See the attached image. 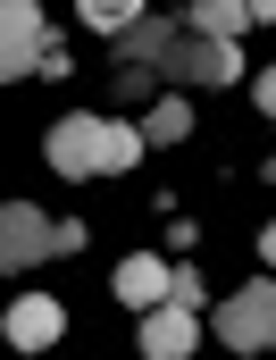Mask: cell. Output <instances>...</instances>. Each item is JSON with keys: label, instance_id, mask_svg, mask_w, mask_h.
<instances>
[{"label": "cell", "instance_id": "cell-1", "mask_svg": "<svg viewBox=\"0 0 276 360\" xmlns=\"http://www.w3.org/2000/svg\"><path fill=\"white\" fill-rule=\"evenodd\" d=\"M151 76L159 84H176V92H218V84H235L243 76V51L235 42H218V34H201V25H168V42H159V59H151Z\"/></svg>", "mask_w": 276, "mask_h": 360}, {"label": "cell", "instance_id": "cell-4", "mask_svg": "<svg viewBox=\"0 0 276 360\" xmlns=\"http://www.w3.org/2000/svg\"><path fill=\"white\" fill-rule=\"evenodd\" d=\"M42 42H51V25H42V0H0V84L34 76Z\"/></svg>", "mask_w": 276, "mask_h": 360}, {"label": "cell", "instance_id": "cell-12", "mask_svg": "<svg viewBox=\"0 0 276 360\" xmlns=\"http://www.w3.org/2000/svg\"><path fill=\"white\" fill-rule=\"evenodd\" d=\"M134 17H143V0H84V25H92V34H126Z\"/></svg>", "mask_w": 276, "mask_h": 360}, {"label": "cell", "instance_id": "cell-14", "mask_svg": "<svg viewBox=\"0 0 276 360\" xmlns=\"http://www.w3.org/2000/svg\"><path fill=\"white\" fill-rule=\"evenodd\" d=\"M59 252H84V218H51V260Z\"/></svg>", "mask_w": 276, "mask_h": 360}, {"label": "cell", "instance_id": "cell-10", "mask_svg": "<svg viewBox=\"0 0 276 360\" xmlns=\"http://www.w3.org/2000/svg\"><path fill=\"white\" fill-rule=\"evenodd\" d=\"M134 134H143V151H159V143H184V134H192V101H184V92H159V101H151V117H143Z\"/></svg>", "mask_w": 276, "mask_h": 360}, {"label": "cell", "instance_id": "cell-5", "mask_svg": "<svg viewBox=\"0 0 276 360\" xmlns=\"http://www.w3.org/2000/svg\"><path fill=\"white\" fill-rule=\"evenodd\" d=\"M51 260V218L34 201H0V276L8 269H42Z\"/></svg>", "mask_w": 276, "mask_h": 360}, {"label": "cell", "instance_id": "cell-11", "mask_svg": "<svg viewBox=\"0 0 276 360\" xmlns=\"http://www.w3.org/2000/svg\"><path fill=\"white\" fill-rule=\"evenodd\" d=\"M143 160V134H134V117H109V151H100V176H126Z\"/></svg>", "mask_w": 276, "mask_h": 360}, {"label": "cell", "instance_id": "cell-6", "mask_svg": "<svg viewBox=\"0 0 276 360\" xmlns=\"http://www.w3.org/2000/svg\"><path fill=\"white\" fill-rule=\"evenodd\" d=\"M0 335H8L17 352H51V344L67 335V310H59L51 293H17V302H8V319H0Z\"/></svg>", "mask_w": 276, "mask_h": 360}, {"label": "cell", "instance_id": "cell-7", "mask_svg": "<svg viewBox=\"0 0 276 360\" xmlns=\"http://www.w3.org/2000/svg\"><path fill=\"white\" fill-rule=\"evenodd\" d=\"M143 360H192V344H201V327H192V310H176V302H159V310H143Z\"/></svg>", "mask_w": 276, "mask_h": 360}, {"label": "cell", "instance_id": "cell-3", "mask_svg": "<svg viewBox=\"0 0 276 360\" xmlns=\"http://www.w3.org/2000/svg\"><path fill=\"white\" fill-rule=\"evenodd\" d=\"M100 151H109V117H92V109L59 117L51 143H42V160H51L59 176H100Z\"/></svg>", "mask_w": 276, "mask_h": 360}, {"label": "cell", "instance_id": "cell-8", "mask_svg": "<svg viewBox=\"0 0 276 360\" xmlns=\"http://www.w3.org/2000/svg\"><path fill=\"white\" fill-rule=\"evenodd\" d=\"M109 293H117L126 310H159V302H168V260H159V252H126L117 276H109Z\"/></svg>", "mask_w": 276, "mask_h": 360}, {"label": "cell", "instance_id": "cell-9", "mask_svg": "<svg viewBox=\"0 0 276 360\" xmlns=\"http://www.w3.org/2000/svg\"><path fill=\"white\" fill-rule=\"evenodd\" d=\"M276 0H192V17L184 25H201V34H218V42H235L243 25H268Z\"/></svg>", "mask_w": 276, "mask_h": 360}, {"label": "cell", "instance_id": "cell-15", "mask_svg": "<svg viewBox=\"0 0 276 360\" xmlns=\"http://www.w3.org/2000/svg\"><path fill=\"white\" fill-rule=\"evenodd\" d=\"M109 76H117V92H126V101H143V92L159 84V76H151V68H109Z\"/></svg>", "mask_w": 276, "mask_h": 360}, {"label": "cell", "instance_id": "cell-13", "mask_svg": "<svg viewBox=\"0 0 276 360\" xmlns=\"http://www.w3.org/2000/svg\"><path fill=\"white\" fill-rule=\"evenodd\" d=\"M168 302L176 310H201V269H168Z\"/></svg>", "mask_w": 276, "mask_h": 360}, {"label": "cell", "instance_id": "cell-2", "mask_svg": "<svg viewBox=\"0 0 276 360\" xmlns=\"http://www.w3.org/2000/svg\"><path fill=\"white\" fill-rule=\"evenodd\" d=\"M209 335H218L226 352H243V360L268 352V344H276V285H268V276H251L243 293H226L218 319H209Z\"/></svg>", "mask_w": 276, "mask_h": 360}]
</instances>
